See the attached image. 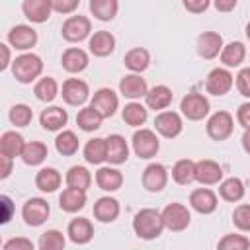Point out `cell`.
Masks as SVG:
<instances>
[{
    "label": "cell",
    "instance_id": "cell-1",
    "mask_svg": "<svg viewBox=\"0 0 250 250\" xmlns=\"http://www.w3.org/2000/svg\"><path fill=\"white\" fill-rule=\"evenodd\" d=\"M164 229H166V225H164L162 213L156 211V209H150V207L148 209H141L133 219V230L143 240L158 238Z\"/></svg>",
    "mask_w": 250,
    "mask_h": 250
},
{
    "label": "cell",
    "instance_id": "cell-2",
    "mask_svg": "<svg viewBox=\"0 0 250 250\" xmlns=\"http://www.w3.org/2000/svg\"><path fill=\"white\" fill-rule=\"evenodd\" d=\"M12 72L18 82L29 84L43 72V61H41V57H37L33 53H23V55L16 57V61L12 62Z\"/></svg>",
    "mask_w": 250,
    "mask_h": 250
},
{
    "label": "cell",
    "instance_id": "cell-3",
    "mask_svg": "<svg viewBox=\"0 0 250 250\" xmlns=\"http://www.w3.org/2000/svg\"><path fill=\"white\" fill-rule=\"evenodd\" d=\"M207 135L213 139V141H225L232 135V129H234V119L229 111H215L209 119H207Z\"/></svg>",
    "mask_w": 250,
    "mask_h": 250
},
{
    "label": "cell",
    "instance_id": "cell-4",
    "mask_svg": "<svg viewBox=\"0 0 250 250\" xmlns=\"http://www.w3.org/2000/svg\"><path fill=\"white\" fill-rule=\"evenodd\" d=\"M180 109L189 121H199L209 113V100L199 92H189L182 98Z\"/></svg>",
    "mask_w": 250,
    "mask_h": 250
},
{
    "label": "cell",
    "instance_id": "cell-5",
    "mask_svg": "<svg viewBox=\"0 0 250 250\" xmlns=\"http://www.w3.org/2000/svg\"><path fill=\"white\" fill-rule=\"evenodd\" d=\"M51 207L43 197H31L21 207V217L29 227H41L49 219Z\"/></svg>",
    "mask_w": 250,
    "mask_h": 250
},
{
    "label": "cell",
    "instance_id": "cell-6",
    "mask_svg": "<svg viewBox=\"0 0 250 250\" xmlns=\"http://www.w3.org/2000/svg\"><path fill=\"white\" fill-rule=\"evenodd\" d=\"M92 31V23L86 16H70L64 20L62 27H61V33H62V39L70 41V43H78V41H84Z\"/></svg>",
    "mask_w": 250,
    "mask_h": 250
},
{
    "label": "cell",
    "instance_id": "cell-7",
    "mask_svg": "<svg viewBox=\"0 0 250 250\" xmlns=\"http://www.w3.org/2000/svg\"><path fill=\"white\" fill-rule=\"evenodd\" d=\"M131 143H133V150H135V154L139 158H152V156H156V152L160 148L158 137L150 129H139V131H135Z\"/></svg>",
    "mask_w": 250,
    "mask_h": 250
},
{
    "label": "cell",
    "instance_id": "cell-8",
    "mask_svg": "<svg viewBox=\"0 0 250 250\" xmlns=\"http://www.w3.org/2000/svg\"><path fill=\"white\" fill-rule=\"evenodd\" d=\"M162 219H164L166 229H170L174 232H180V230L188 229V225L191 221V215H189V211H188L186 205H182V203H170V205L164 207Z\"/></svg>",
    "mask_w": 250,
    "mask_h": 250
},
{
    "label": "cell",
    "instance_id": "cell-9",
    "mask_svg": "<svg viewBox=\"0 0 250 250\" xmlns=\"http://www.w3.org/2000/svg\"><path fill=\"white\" fill-rule=\"evenodd\" d=\"M234 84V78L232 74L227 70V68H213L209 74H207V80H205V90L213 96H225L230 92Z\"/></svg>",
    "mask_w": 250,
    "mask_h": 250
},
{
    "label": "cell",
    "instance_id": "cell-10",
    "mask_svg": "<svg viewBox=\"0 0 250 250\" xmlns=\"http://www.w3.org/2000/svg\"><path fill=\"white\" fill-rule=\"evenodd\" d=\"M90 105H92L102 117H111V115L117 111V107H119V98H117V94H115L113 90H109V88H100V90L94 92Z\"/></svg>",
    "mask_w": 250,
    "mask_h": 250
},
{
    "label": "cell",
    "instance_id": "cell-11",
    "mask_svg": "<svg viewBox=\"0 0 250 250\" xmlns=\"http://www.w3.org/2000/svg\"><path fill=\"white\" fill-rule=\"evenodd\" d=\"M168 184V172L164 168V164L160 162H152L143 170V188L146 191H162Z\"/></svg>",
    "mask_w": 250,
    "mask_h": 250
},
{
    "label": "cell",
    "instance_id": "cell-12",
    "mask_svg": "<svg viewBox=\"0 0 250 250\" xmlns=\"http://www.w3.org/2000/svg\"><path fill=\"white\" fill-rule=\"evenodd\" d=\"M90 98V88L80 78H68L62 82V100L68 105H82Z\"/></svg>",
    "mask_w": 250,
    "mask_h": 250
},
{
    "label": "cell",
    "instance_id": "cell-13",
    "mask_svg": "<svg viewBox=\"0 0 250 250\" xmlns=\"http://www.w3.org/2000/svg\"><path fill=\"white\" fill-rule=\"evenodd\" d=\"M154 127L156 131L166 137V139H174L182 133L184 129V123H182V117L176 113V111H160L156 117H154Z\"/></svg>",
    "mask_w": 250,
    "mask_h": 250
},
{
    "label": "cell",
    "instance_id": "cell-14",
    "mask_svg": "<svg viewBox=\"0 0 250 250\" xmlns=\"http://www.w3.org/2000/svg\"><path fill=\"white\" fill-rule=\"evenodd\" d=\"M8 43L18 51H27L37 43V31L31 25H14L8 31Z\"/></svg>",
    "mask_w": 250,
    "mask_h": 250
},
{
    "label": "cell",
    "instance_id": "cell-15",
    "mask_svg": "<svg viewBox=\"0 0 250 250\" xmlns=\"http://www.w3.org/2000/svg\"><path fill=\"white\" fill-rule=\"evenodd\" d=\"M223 180V168L215 160H197L195 162V182L203 186H213Z\"/></svg>",
    "mask_w": 250,
    "mask_h": 250
},
{
    "label": "cell",
    "instance_id": "cell-16",
    "mask_svg": "<svg viewBox=\"0 0 250 250\" xmlns=\"http://www.w3.org/2000/svg\"><path fill=\"white\" fill-rule=\"evenodd\" d=\"M21 12L31 23H45L53 12L51 0H23Z\"/></svg>",
    "mask_w": 250,
    "mask_h": 250
},
{
    "label": "cell",
    "instance_id": "cell-17",
    "mask_svg": "<svg viewBox=\"0 0 250 250\" xmlns=\"http://www.w3.org/2000/svg\"><path fill=\"white\" fill-rule=\"evenodd\" d=\"M223 37L217 31H203L197 37V53L203 59H215L223 51Z\"/></svg>",
    "mask_w": 250,
    "mask_h": 250
},
{
    "label": "cell",
    "instance_id": "cell-18",
    "mask_svg": "<svg viewBox=\"0 0 250 250\" xmlns=\"http://www.w3.org/2000/svg\"><path fill=\"white\" fill-rule=\"evenodd\" d=\"M189 205L193 211L201 213V215H209L217 209V195L207 189V188H199V189H193L189 193Z\"/></svg>",
    "mask_w": 250,
    "mask_h": 250
},
{
    "label": "cell",
    "instance_id": "cell-19",
    "mask_svg": "<svg viewBox=\"0 0 250 250\" xmlns=\"http://www.w3.org/2000/svg\"><path fill=\"white\" fill-rule=\"evenodd\" d=\"M66 234L68 238L74 242V244H88L94 236V227L90 223V219L86 217H76L68 223V229H66Z\"/></svg>",
    "mask_w": 250,
    "mask_h": 250
},
{
    "label": "cell",
    "instance_id": "cell-20",
    "mask_svg": "<svg viewBox=\"0 0 250 250\" xmlns=\"http://www.w3.org/2000/svg\"><path fill=\"white\" fill-rule=\"evenodd\" d=\"M119 92H121L125 98L137 100V98L146 96L148 86H146V80H145V78H141L137 72H133V74H127V76L121 78V82H119Z\"/></svg>",
    "mask_w": 250,
    "mask_h": 250
},
{
    "label": "cell",
    "instance_id": "cell-21",
    "mask_svg": "<svg viewBox=\"0 0 250 250\" xmlns=\"http://www.w3.org/2000/svg\"><path fill=\"white\" fill-rule=\"evenodd\" d=\"M88 47H90V53H92L94 57H107V55H111L113 49H115V37H113L109 31L100 29V31H96V33L90 37Z\"/></svg>",
    "mask_w": 250,
    "mask_h": 250
},
{
    "label": "cell",
    "instance_id": "cell-22",
    "mask_svg": "<svg viewBox=\"0 0 250 250\" xmlns=\"http://www.w3.org/2000/svg\"><path fill=\"white\" fill-rule=\"evenodd\" d=\"M96 184L104 191H117L123 186V174L117 168L111 166H102L96 172Z\"/></svg>",
    "mask_w": 250,
    "mask_h": 250
},
{
    "label": "cell",
    "instance_id": "cell-23",
    "mask_svg": "<svg viewBox=\"0 0 250 250\" xmlns=\"http://www.w3.org/2000/svg\"><path fill=\"white\" fill-rule=\"evenodd\" d=\"M39 121H41V127L47 129V131H59L66 125L68 113H66V109H62L59 105H53V107H47V109L41 111Z\"/></svg>",
    "mask_w": 250,
    "mask_h": 250
},
{
    "label": "cell",
    "instance_id": "cell-24",
    "mask_svg": "<svg viewBox=\"0 0 250 250\" xmlns=\"http://www.w3.org/2000/svg\"><path fill=\"white\" fill-rule=\"evenodd\" d=\"M105 141H107V162L113 164V166L123 164L129 158L127 141L121 135H109Z\"/></svg>",
    "mask_w": 250,
    "mask_h": 250
},
{
    "label": "cell",
    "instance_id": "cell-25",
    "mask_svg": "<svg viewBox=\"0 0 250 250\" xmlns=\"http://www.w3.org/2000/svg\"><path fill=\"white\" fill-rule=\"evenodd\" d=\"M94 217L100 221V223H111L119 217V201L115 197H100L96 203H94Z\"/></svg>",
    "mask_w": 250,
    "mask_h": 250
},
{
    "label": "cell",
    "instance_id": "cell-26",
    "mask_svg": "<svg viewBox=\"0 0 250 250\" xmlns=\"http://www.w3.org/2000/svg\"><path fill=\"white\" fill-rule=\"evenodd\" d=\"M61 62H62V68L66 72H82L86 66H88V55L86 51L78 49V47H68L62 57H61Z\"/></svg>",
    "mask_w": 250,
    "mask_h": 250
},
{
    "label": "cell",
    "instance_id": "cell-27",
    "mask_svg": "<svg viewBox=\"0 0 250 250\" xmlns=\"http://www.w3.org/2000/svg\"><path fill=\"white\" fill-rule=\"evenodd\" d=\"M59 205L66 213H76L86 205V191L68 186L66 189H62V193L59 197Z\"/></svg>",
    "mask_w": 250,
    "mask_h": 250
},
{
    "label": "cell",
    "instance_id": "cell-28",
    "mask_svg": "<svg viewBox=\"0 0 250 250\" xmlns=\"http://www.w3.org/2000/svg\"><path fill=\"white\" fill-rule=\"evenodd\" d=\"M61 182H62V178H61L59 170H55V168H51V166L41 168V170L37 172V176H35V186H37L41 191H45V193L57 191V189L61 188Z\"/></svg>",
    "mask_w": 250,
    "mask_h": 250
},
{
    "label": "cell",
    "instance_id": "cell-29",
    "mask_svg": "<svg viewBox=\"0 0 250 250\" xmlns=\"http://www.w3.org/2000/svg\"><path fill=\"white\" fill-rule=\"evenodd\" d=\"M123 62H125V66H127L129 70H133V72H143V70H146L148 64H150V55H148V51L143 49V47H133V49H129V51L125 53Z\"/></svg>",
    "mask_w": 250,
    "mask_h": 250
},
{
    "label": "cell",
    "instance_id": "cell-30",
    "mask_svg": "<svg viewBox=\"0 0 250 250\" xmlns=\"http://www.w3.org/2000/svg\"><path fill=\"white\" fill-rule=\"evenodd\" d=\"M145 100H146V105L150 109H166L172 104V90L168 86H164V84L154 86V88H150L146 92Z\"/></svg>",
    "mask_w": 250,
    "mask_h": 250
},
{
    "label": "cell",
    "instance_id": "cell-31",
    "mask_svg": "<svg viewBox=\"0 0 250 250\" xmlns=\"http://www.w3.org/2000/svg\"><path fill=\"white\" fill-rule=\"evenodd\" d=\"M23 146H25V141L16 131H6L2 135V139H0V152L6 154V156H12V158L21 156Z\"/></svg>",
    "mask_w": 250,
    "mask_h": 250
},
{
    "label": "cell",
    "instance_id": "cell-32",
    "mask_svg": "<svg viewBox=\"0 0 250 250\" xmlns=\"http://www.w3.org/2000/svg\"><path fill=\"white\" fill-rule=\"evenodd\" d=\"M84 158L90 164H102L104 160H107V141L105 139H90L84 146Z\"/></svg>",
    "mask_w": 250,
    "mask_h": 250
},
{
    "label": "cell",
    "instance_id": "cell-33",
    "mask_svg": "<svg viewBox=\"0 0 250 250\" xmlns=\"http://www.w3.org/2000/svg\"><path fill=\"white\" fill-rule=\"evenodd\" d=\"M119 2L117 0H90V12L100 21H111L117 16Z\"/></svg>",
    "mask_w": 250,
    "mask_h": 250
},
{
    "label": "cell",
    "instance_id": "cell-34",
    "mask_svg": "<svg viewBox=\"0 0 250 250\" xmlns=\"http://www.w3.org/2000/svg\"><path fill=\"white\" fill-rule=\"evenodd\" d=\"M246 57V47L240 43V41H232L229 45L223 47L221 51V62L227 66V68H232V66H238Z\"/></svg>",
    "mask_w": 250,
    "mask_h": 250
},
{
    "label": "cell",
    "instance_id": "cell-35",
    "mask_svg": "<svg viewBox=\"0 0 250 250\" xmlns=\"http://www.w3.org/2000/svg\"><path fill=\"white\" fill-rule=\"evenodd\" d=\"M47 154H49L47 145H43L39 141H31V143H25L23 152H21V160L27 166H39L47 158Z\"/></svg>",
    "mask_w": 250,
    "mask_h": 250
},
{
    "label": "cell",
    "instance_id": "cell-36",
    "mask_svg": "<svg viewBox=\"0 0 250 250\" xmlns=\"http://www.w3.org/2000/svg\"><path fill=\"white\" fill-rule=\"evenodd\" d=\"M172 178L180 186H188L195 180V162L189 158H182L172 168Z\"/></svg>",
    "mask_w": 250,
    "mask_h": 250
},
{
    "label": "cell",
    "instance_id": "cell-37",
    "mask_svg": "<svg viewBox=\"0 0 250 250\" xmlns=\"http://www.w3.org/2000/svg\"><path fill=\"white\" fill-rule=\"evenodd\" d=\"M219 195L225 199V201H240L242 197H244V184H242V180H238V178H227V180H223L221 182V186H219Z\"/></svg>",
    "mask_w": 250,
    "mask_h": 250
},
{
    "label": "cell",
    "instance_id": "cell-38",
    "mask_svg": "<svg viewBox=\"0 0 250 250\" xmlns=\"http://www.w3.org/2000/svg\"><path fill=\"white\" fill-rule=\"evenodd\" d=\"M102 119H104V117H102L92 105H88V107H82V109L78 111V115H76V125H78L82 131L90 133V131H96V129L102 127Z\"/></svg>",
    "mask_w": 250,
    "mask_h": 250
},
{
    "label": "cell",
    "instance_id": "cell-39",
    "mask_svg": "<svg viewBox=\"0 0 250 250\" xmlns=\"http://www.w3.org/2000/svg\"><path fill=\"white\" fill-rule=\"evenodd\" d=\"M121 117H123V121H125L127 125H131V127H141V125L146 121L148 111H146L145 105H141V104H137V102H131V104H127V105L123 107Z\"/></svg>",
    "mask_w": 250,
    "mask_h": 250
},
{
    "label": "cell",
    "instance_id": "cell-40",
    "mask_svg": "<svg viewBox=\"0 0 250 250\" xmlns=\"http://www.w3.org/2000/svg\"><path fill=\"white\" fill-rule=\"evenodd\" d=\"M64 180H66V186L86 191L90 188V184H92V174L84 166H72V168H68Z\"/></svg>",
    "mask_w": 250,
    "mask_h": 250
},
{
    "label": "cell",
    "instance_id": "cell-41",
    "mask_svg": "<svg viewBox=\"0 0 250 250\" xmlns=\"http://www.w3.org/2000/svg\"><path fill=\"white\" fill-rule=\"evenodd\" d=\"M33 94H35V98L41 100V102H53V100L57 98V94H59V84H57L55 78L45 76V78L37 80V84H35V88H33Z\"/></svg>",
    "mask_w": 250,
    "mask_h": 250
},
{
    "label": "cell",
    "instance_id": "cell-42",
    "mask_svg": "<svg viewBox=\"0 0 250 250\" xmlns=\"http://www.w3.org/2000/svg\"><path fill=\"white\" fill-rule=\"evenodd\" d=\"M55 146H57L59 154H62V156L76 154V150H78V137H76V133L74 131H62V133H59L57 139H55Z\"/></svg>",
    "mask_w": 250,
    "mask_h": 250
},
{
    "label": "cell",
    "instance_id": "cell-43",
    "mask_svg": "<svg viewBox=\"0 0 250 250\" xmlns=\"http://www.w3.org/2000/svg\"><path fill=\"white\" fill-rule=\"evenodd\" d=\"M64 244H66V240H64L62 232H59V230H55V229L43 232V234L39 236V242H37V246H39L41 250H62Z\"/></svg>",
    "mask_w": 250,
    "mask_h": 250
},
{
    "label": "cell",
    "instance_id": "cell-44",
    "mask_svg": "<svg viewBox=\"0 0 250 250\" xmlns=\"http://www.w3.org/2000/svg\"><path fill=\"white\" fill-rule=\"evenodd\" d=\"M33 119V111L29 105L25 104H16L12 109H10V121L16 125V127H27Z\"/></svg>",
    "mask_w": 250,
    "mask_h": 250
},
{
    "label": "cell",
    "instance_id": "cell-45",
    "mask_svg": "<svg viewBox=\"0 0 250 250\" xmlns=\"http://www.w3.org/2000/svg\"><path fill=\"white\" fill-rule=\"evenodd\" d=\"M217 246L219 250H246L250 246V240L242 234H225Z\"/></svg>",
    "mask_w": 250,
    "mask_h": 250
},
{
    "label": "cell",
    "instance_id": "cell-46",
    "mask_svg": "<svg viewBox=\"0 0 250 250\" xmlns=\"http://www.w3.org/2000/svg\"><path fill=\"white\" fill-rule=\"evenodd\" d=\"M232 223L240 230H250V205L242 203L232 211Z\"/></svg>",
    "mask_w": 250,
    "mask_h": 250
},
{
    "label": "cell",
    "instance_id": "cell-47",
    "mask_svg": "<svg viewBox=\"0 0 250 250\" xmlns=\"http://www.w3.org/2000/svg\"><path fill=\"white\" fill-rule=\"evenodd\" d=\"M236 90L240 92V96L250 98V66L240 68V72L236 74Z\"/></svg>",
    "mask_w": 250,
    "mask_h": 250
},
{
    "label": "cell",
    "instance_id": "cell-48",
    "mask_svg": "<svg viewBox=\"0 0 250 250\" xmlns=\"http://www.w3.org/2000/svg\"><path fill=\"white\" fill-rule=\"evenodd\" d=\"M51 4H53V10L59 14H72L78 8L80 0H51Z\"/></svg>",
    "mask_w": 250,
    "mask_h": 250
},
{
    "label": "cell",
    "instance_id": "cell-49",
    "mask_svg": "<svg viewBox=\"0 0 250 250\" xmlns=\"http://www.w3.org/2000/svg\"><path fill=\"white\" fill-rule=\"evenodd\" d=\"M0 207H2L0 223L6 225V223L12 219V215H14V203H12V199H10L8 195H2V197H0Z\"/></svg>",
    "mask_w": 250,
    "mask_h": 250
},
{
    "label": "cell",
    "instance_id": "cell-50",
    "mask_svg": "<svg viewBox=\"0 0 250 250\" xmlns=\"http://www.w3.org/2000/svg\"><path fill=\"white\" fill-rule=\"evenodd\" d=\"M4 250H33V242L27 238H10L4 242Z\"/></svg>",
    "mask_w": 250,
    "mask_h": 250
},
{
    "label": "cell",
    "instance_id": "cell-51",
    "mask_svg": "<svg viewBox=\"0 0 250 250\" xmlns=\"http://www.w3.org/2000/svg\"><path fill=\"white\" fill-rule=\"evenodd\" d=\"M182 2H184V8L188 12H191V14H201L211 4V0H182Z\"/></svg>",
    "mask_w": 250,
    "mask_h": 250
},
{
    "label": "cell",
    "instance_id": "cell-52",
    "mask_svg": "<svg viewBox=\"0 0 250 250\" xmlns=\"http://www.w3.org/2000/svg\"><path fill=\"white\" fill-rule=\"evenodd\" d=\"M236 119H238V123H240L244 129H250V102H246V104H242V105L238 107Z\"/></svg>",
    "mask_w": 250,
    "mask_h": 250
},
{
    "label": "cell",
    "instance_id": "cell-53",
    "mask_svg": "<svg viewBox=\"0 0 250 250\" xmlns=\"http://www.w3.org/2000/svg\"><path fill=\"white\" fill-rule=\"evenodd\" d=\"M236 2H238V0H213L215 8H217L219 12H232V10L236 8Z\"/></svg>",
    "mask_w": 250,
    "mask_h": 250
},
{
    "label": "cell",
    "instance_id": "cell-54",
    "mask_svg": "<svg viewBox=\"0 0 250 250\" xmlns=\"http://www.w3.org/2000/svg\"><path fill=\"white\" fill-rule=\"evenodd\" d=\"M0 160H2V172H0V178L2 180H6L10 174H12V156H6V154H2L0 156Z\"/></svg>",
    "mask_w": 250,
    "mask_h": 250
},
{
    "label": "cell",
    "instance_id": "cell-55",
    "mask_svg": "<svg viewBox=\"0 0 250 250\" xmlns=\"http://www.w3.org/2000/svg\"><path fill=\"white\" fill-rule=\"evenodd\" d=\"M0 53H2V61H0V70H6L10 64V47L6 43H0Z\"/></svg>",
    "mask_w": 250,
    "mask_h": 250
},
{
    "label": "cell",
    "instance_id": "cell-56",
    "mask_svg": "<svg viewBox=\"0 0 250 250\" xmlns=\"http://www.w3.org/2000/svg\"><path fill=\"white\" fill-rule=\"evenodd\" d=\"M242 148L250 154V129H244V135H242Z\"/></svg>",
    "mask_w": 250,
    "mask_h": 250
},
{
    "label": "cell",
    "instance_id": "cell-57",
    "mask_svg": "<svg viewBox=\"0 0 250 250\" xmlns=\"http://www.w3.org/2000/svg\"><path fill=\"white\" fill-rule=\"evenodd\" d=\"M246 37H248V39H250V23H248V25H246Z\"/></svg>",
    "mask_w": 250,
    "mask_h": 250
}]
</instances>
